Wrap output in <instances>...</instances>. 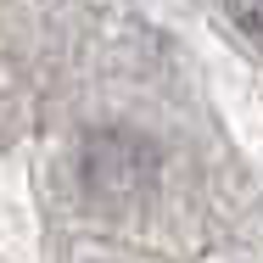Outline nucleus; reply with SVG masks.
Returning a JSON list of instances; mask_svg holds the SVG:
<instances>
[{
	"label": "nucleus",
	"mask_w": 263,
	"mask_h": 263,
	"mask_svg": "<svg viewBox=\"0 0 263 263\" xmlns=\"http://www.w3.org/2000/svg\"><path fill=\"white\" fill-rule=\"evenodd\" d=\"M230 11H235V23H241V34H247V40H263V17H258V0H230Z\"/></svg>",
	"instance_id": "obj_1"
}]
</instances>
